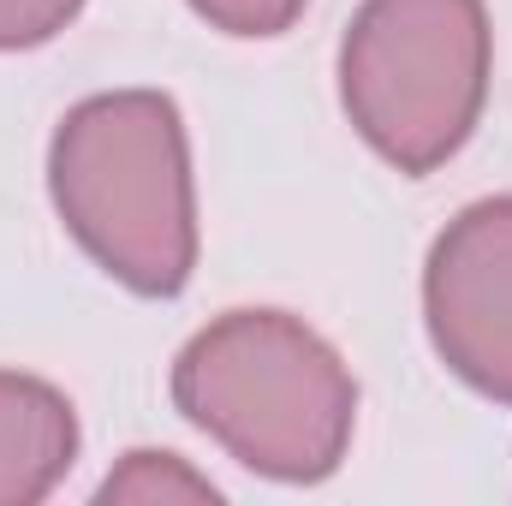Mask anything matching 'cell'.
Wrapping results in <instances>:
<instances>
[{"mask_svg":"<svg viewBox=\"0 0 512 506\" xmlns=\"http://www.w3.org/2000/svg\"><path fill=\"white\" fill-rule=\"evenodd\" d=\"M78 459V411L54 381L0 370V506L48 501Z\"/></svg>","mask_w":512,"mask_h":506,"instance_id":"cell-5","label":"cell"},{"mask_svg":"<svg viewBox=\"0 0 512 506\" xmlns=\"http://www.w3.org/2000/svg\"><path fill=\"white\" fill-rule=\"evenodd\" d=\"M435 358L471 393L512 405V197L459 209L423 262Z\"/></svg>","mask_w":512,"mask_h":506,"instance_id":"cell-4","label":"cell"},{"mask_svg":"<svg viewBox=\"0 0 512 506\" xmlns=\"http://www.w3.org/2000/svg\"><path fill=\"white\" fill-rule=\"evenodd\" d=\"M173 405L268 483H322L358 429L346 358L286 310H227L173 358Z\"/></svg>","mask_w":512,"mask_h":506,"instance_id":"cell-2","label":"cell"},{"mask_svg":"<svg viewBox=\"0 0 512 506\" xmlns=\"http://www.w3.org/2000/svg\"><path fill=\"white\" fill-rule=\"evenodd\" d=\"M489 66L483 0H364L340 36V102L387 167L423 179L477 131Z\"/></svg>","mask_w":512,"mask_h":506,"instance_id":"cell-3","label":"cell"},{"mask_svg":"<svg viewBox=\"0 0 512 506\" xmlns=\"http://www.w3.org/2000/svg\"><path fill=\"white\" fill-rule=\"evenodd\" d=\"M78 12H84V0H0V54L54 42Z\"/></svg>","mask_w":512,"mask_h":506,"instance_id":"cell-8","label":"cell"},{"mask_svg":"<svg viewBox=\"0 0 512 506\" xmlns=\"http://www.w3.org/2000/svg\"><path fill=\"white\" fill-rule=\"evenodd\" d=\"M96 501H120V506H215L221 501V489L203 477V471H191L179 453H155V447H137L126 453L108 477H102V489H96Z\"/></svg>","mask_w":512,"mask_h":506,"instance_id":"cell-6","label":"cell"},{"mask_svg":"<svg viewBox=\"0 0 512 506\" xmlns=\"http://www.w3.org/2000/svg\"><path fill=\"white\" fill-rule=\"evenodd\" d=\"M48 197L66 233L137 298H179L197 268V185L173 96L108 90L48 143Z\"/></svg>","mask_w":512,"mask_h":506,"instance_id":"cell-1","label":"cell"},{"mask_svg":"<svg viewBox=\"0 0 512 506\" xmlns=\"http://www.w3.org/2000/svg\"><path fill=\"white\" fill-rule=\"evenodd\" d=\"M310 0H191V12L221 30V36H245V42H262V36H280L298 24Z\"/></svg>","mask_w":512,"mask_h":506,"instance_id":"cell-7","label":"cell"}]
</instances>
